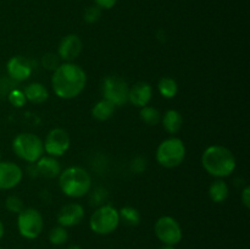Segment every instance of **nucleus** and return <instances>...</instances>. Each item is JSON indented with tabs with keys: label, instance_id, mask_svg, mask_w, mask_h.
<instances>
[{
	"label": "nucleus",
	"instance_id": "f257e3e1",
	"mask_svg": "<svg viewBox=\"0 0 250 249\" xmlns=\"http://www.w3.org/2000/svg\"><path fill=\"white\" fill-rule=\"evenodd\" d=\"M87 84V73L75 62H61L51 75V88L60 99L78 97Z\"/></svg>",
	"mask_w": 250,
	"mask_h": 249
},
{
	"label": "nucleus",
	"instance_id": "f03ea898",
	"mask_svg": "<svg viewBox=\"0 0 250 249\" xmlns=\"http://www.w3.org/2000/svg\"><path fill=\"white\" fill-rule=\"evenodd\" d=\"M237 161L231 149L220 144L208 146L202 155V166L215 178L229 177L236 170Z\"/></svg>",
	"mask_w": 250,
	"mask_h": 249
},
{
	"label": "nucleus",
	"instance_id": "7ed1b4c3",
	"mask_svg": "<svg viewBox=\"0 0 250 249\" xmlns=\"http://www.w3.org/2000/svg\"><path fill=\"white\" fill-rule=\"evenodd\" d=\"M59 187L61 192L66 197L78 199L88 193L92 189V176L81 166H70L61 171L59 175Z\"/></svg>",
	"mask_w": 250,
	"mask_h": 249
},
{
	"label": "nucleus",
	"instance_id": "20e7f679",
	"mask_svg": "<svg viewBox=\"0 0 250 249\" xmlns=\"http://www.w3.org/2000/svg\"><path fill=\"white\" fill-rule=\"evenodd\" d=\"M12 150L21 160L34 164L44 155V143L37 134L31 132L19 133L12 141Z\"/></svg>",
	"mask_w": 250,
	"mask_h": 249
},
{
	"label": "nucleus",
	"instance_id": "39448f33",
	"mask_svg": "<svg viewBox=\"0 0 250 249\" xmlns=\"http://www.w3.org/2000/svg\"><path fill=\"white\" fill-rule=\"evenodd\" d=\"M186 145L183 141L177 137H170L159 144L155 158L160 166L166 168H175L185 161Z\"/></svg>",
	"mask_w": 250,
	"mask_h": 249
},
{
	"label": "nucleus",
	"instance_id": "423d86ee",
	"mask_svg": "<svg viewBox=\"0 0 250 249\" xmlns=\"http://www.w3.org/2000/svg\"><path fill=\"white\" fill-rule=\"evenodd\" d=\"M119 210L111 204H103L94 210L89 219V227L94 233L106 236L116 231L120 225Z\"/></svg>",
	"mask_w": 250,
	"mask_h": 249
},
{
	"label": "nucleus",
	"instance_id": "0eeeda50",
	"mask_svg": "<svg viewBox=\"0 0 250 249\" xmlns=\"http://www.w3.org/2000/svg\"><path fill=\"white\" fill-rule=\"evenodd\" d=\"M17 229L26 239H36L44 229L43 215L34 208H24L17 214Z\"/></svg>",
	"mask_w": 250,
	"mask_h": 249
},
{
	"label": "nucleus",
	"instance_id": "6e6552de",
	"mask_svg": "<svg viewBox=\"0 0 250 249\" xmlns=\"http://www.w3.org/2000/svg\"><path fill=\"white\" fill-rule=\"evenodd\" d=\"M154 233L161 243L173 247L180 243L183 237L180 222L170 215H165L156 220L154 225Z\"/></svg>",
	"mask_w": 250,
	"mask_h": 249
},
{
	"label": "nucleus",
	"instance_id": "1a4fd4ad",
	"mask_svg": "<svg viewBox=\"0 0 250 249\" xmlns=\"http://www.w3.org/2000/svg\"><path fill=\"white\" fill-rule=\"evenodd\" d=\"M128 92L129 84L120 76H107L103 82V97L116 107L128 103Z\"/></svg>",
	"mask_w": 250,
	"mask_h": 249
},
{
	"label": "nucleus",
	"instance_id": "9d476101",
	"mask_svg": "<svg viewBox=\"0 0 250 249\" xmlns=\"http://www.w3.org/2000/svg\"><path fill=\"white\" fill-rule=\"evenodd\" d=\"M44 143V153L46 155L59 158L68 150L71 145V138L67 131L63 128H53L48 132Z\"/></svg>",
	"mask_w": 250,
	"mask_h": 249
},
{
	"label": "nucleus",
	"instance_id": "9b49d317",
	"mask_svg": "<svg viewBox=\"0 0 250 249\" xmlns=\"http://www.w3.org/2000/svg\"><path fill=\"white\" fill-rule=\"evenodd\" d=\"M34 67H36V65H34V60H32V59L22 55L12 56L6 63L7 76L15 83L24 82L31 77Z\"/></svg>",
	"mask_w": 250,
	"mask_h": 249
},
{
	"label": "nucleus",
	"instance_id": "f8f14e48",
	"mask_svg": "<svg viewBox=\"0 0 250 249\" xmlns=\"http://www.w3.org/2000/svg\"><path fill=\"white\" fill-rule=\"evenodd\" d=\"M83 51V42L77 34H67L60 41L58 55L63 62H73Z\"/></svg>",
	"mask_w": 250,
	"mask_h": 249
},
{
	"label": "nucleus",
	"instance_id": "ddd939ff",
	"mask_svg": "<svg viewBox=\"0 0 250 249\" xmlns=\"http://www.w3.org/2000/svg\"><path fill=\"white\" fill-rule=\"evenodd\" d=\"M23 178V171L12 161H0V189L9 190L20 185Z\"/></svg>",
	"mask_w": 250,
	"mask_h": 249
},
{
	"label": "nucleus",
	"instance_id": "4468645a",
	"mask_svg": "<svg viewBox=\"0 0 250 249\" xmlns=\"http://www.w3.org/2000/svg\"><path fill=\"white\" fill-rule=\"evenodd\" d=\"M84 207L82 204H80V203H68V204H65L59 210L56 220H58V224L60 226L67 228V227L80 225L84 219Z\"/></svg>",
	"mask_w": 250,
	"mask_h": 249
},
{
	"label": "nucleus",
	"instance_id": "2eb2a0df",
	"mask_svg": "<svg viewBox=\"0 0 250 249\" xmlns=\"http://www.w3.org/2000/svg\"><path fill=\"white\" fill-rule=\"evenodd\" d=\"M151 98H153V87L150 83L141 81L129 87L128 103H131L136 107H143L146 105H149Z\"/></svg>",
	"mask_w": 250,
	"mask_h": 249
},
{
	"label": "nucleus",
	"instance_id": "dca6fc26",
	"mask_svg": "<svg viewBox=\"0 0 250 249\" xmlns=\"http://www.w3.org/2000/svg\"><path fill=\"white\" fill-rule=\"evenodd\" d=\"M34 168H36L37 176L48 178V180L58 178L62 171L58 158H54L50 155L42 156L37 163H34Z\"/></svg>",
	"mask_w": 250,
	"mask_h": 249
},
{
	"label": "nucleus",
	"instance_id": "f3484780",
	"mask_svg": "<svg viewBox=\"0 0 250 249\" xmlns=\"http://www.w3.org/2000/svg\"><path fill=\"white\" fill-rule=\"evenodd\" d=\"M23 93L27 102L33 103V104H43L49 98L48 88L41 82H32L27 84L24 87Z\"/></svg>",
	"mask_w": 250,
	"mask_h": 249
},
{
	"label": "nucleus",
	"instance_id": "a211bd4d",
	"mask_svg": "<svg viewBox=\"0 0 250 249\" xmlns=\"http://www.w3.org/2000/svg\"><path fill=\"white\" fill-rule=\"evenodd\" d=\"M161 124L165 131L170 134H176L181 131L183 124V117L178 110L170 109L161 116Z\"/></svg>",
	"mask_w": 250,
	"mask_h": 249
},
{
	"label": "nucleus",
	"instance_id": "6ab92c4d",
	"mask_svg": "<svg viewBox=\"0 0 250 249\" xmlns=\"http://www.w3.org/2000/svg\"><path fill=\"white\" fill-rule=\"evenodd\" d=\"M229 195V187L222 178H216L209 187V197L214 203L226 202Z\"/></svg>",
	"mask_w": 250,
	"mask_h": 249
},
{
	"label": "nucleus",
	"instance_id": "aec40b11",
	"mask_svg": "<svg viewBox=\"0 0 250 249\" xmlns=\"http://www.w3.org/2000/svg\"><path fill=\"white\" fill-rule=\"evenodd\" d=\"M116 106L106 99H100L92 109V116L98 121H107L115 114Z\"/></svg>",
	"mask_w": 250,
	"mask_h": 249
},
{
	"label": "nucleus",
	"instance_id": "412c9836",
	"mask_svg": "<svg viewBox=\"0 0 250 249\" xmlns=\"http://www.w3.org/2000/svg\"><path fill=\"white\" fill-rule=\"evenodd\" d=\"M120 221L124 222L126 226L136 227L141 224L142 215L138 209L133 207H124L119 210Z\"/></svg>",
	"mask_w": 250,
	"mask_h": 249
},
{
	"label": "nucleus",
	"instance_id": "4be33fe9",
	"mask_svg": "<svg viewBox=\"0 0 250 249\" xmlns=\"http://www.w3.org/2000/svg\"><path fill=\"white\" fill-rule=\"evenodd\" d=\"M158 90L165 99H172L178 93V83L172 77H163L158 82Z\"/></svg>",
	"mask_w": 250,
	"mask_h": 249
},
{
	"label": "nucleus",
	"instance_id": "5701e85b",
	"mask_svg": "<svg viewBox=\"0 0 250 249\" xmlns=\"http://www.w3.org/2000/svg\"><path fill=\"white\" fill-rule=\"evenodd\" d=\"M139 116H141L142 121L148 124V126H156V124L161 122V116L163 115H161V112L156 107L146 105V106L141 107Z\"/></svg>",
	"mask_w": 250,
	"mask_h": 249
},
{
	"label": "nucleus",
	"instance_id": "b1692460",
	"mask_svg": "<svg viewBox=\"0 0 250 249\" xmlns=\"http://www.w3.org/2000/svg\"><path fill=\"white\" fill-rule=\"evenodd\" d=\"M48 238L49 242H50L53 246H62V244H65L66 242H67L68 232L65 227L58 225V226L53 227V228L50 229Z\"/></svg>",
	"mask_w": 250,
	"mask_h": 249
},
{
	"label": "nucleus",
	"instance_id": "393cba45",
	"mask_svg": "<svg viewBox=\"0 0 250 249\" xmlns=\"http://www.w3.org/2000/svg\"><path fill=\"white\" fill-rule=\"evenodd\" d=\"M5 208L7 211L12 212V214H20L26 207H24V202L19 195L11 194L5 199Z\"/></svg>",
	"mask_w": 250,
	"mask_h": 249
},
{
	"label": "nucleus",
	"instance_id": "a878e982",
	"mask_svg": "<svg viewBox=\"0 0 250 249\" xmlns=\"http://www.w3.org/2000/svg\"><path fill=\"white\" fill-rule=\"evenodd\" d=\"M61 63V59L59 58L58 54L55 53H46L42 56L41 59V65L43 66L45 70L48 71H55Z\"/></svg>",
	"mask_w": 250,
	"mask_h": 249
},
{
	"label": "nucleus",
	"instance_id": "bb28decb",
	"mask_svg": "<svg viewBox=\"0 0 250 249\" xmlns=\"http://www.w3.org/2000/svg\"><path fill=\"white\" fill-rule=\"evenodd\" d=\"M7 100L15 107H23L27 103L23 90L19 89V88H14L7 93Z\"/></svg>",
	"mask_w": 250,
	"mask_h": 249
},
{
	"label": "nucleus",
	"instance_id": "cd10ccee",
	"mask_svg": "<svg viewBox=\"0 0 250 249\" xmlns=\"http://www.w3.org/2000/svg\"><path fill=\"white\" fill-rule=\"evenodd\" d=\"M102 11L103 10L100 9L99 6H97V5L88 6L87 9L84 10L83 19H84V21L87 22V23H89V24L95 23V22L99 21L100 17H102Z\"/></svg>",
	"mask_w": 250,
	"mask_h": 249
},
{
	"label": "nucleus",
	"instance_id": "c85d7f7f",
	"mask_svg": "<svg viewBox=\"0 0 250 249\" xmlns=\"http://www.w3.org/2000/svg\"><path fill=\"white\" fill-rule=\"evenodd\" d=\"M106 198L107 190L104 189V188H97V189H94V192H93L92 194V204L100 207V205L105 204L104 202L106 200Z\"/></svg>",
	"mask_w": 250,
	"mask_h": 249
},
{
	"label": "nucleus",
	"instance_id": "c756f323",
	"mask_svg": "<svg viewBox=\"0 0 250 249\" xmlns=\"http://www.w3.org/2000/svg\"><path fill=\"white\" fill-rule=\"evenodd\" d=\"M94 2L102 10H109L116 5L117 0H94Z\"/></svg>",
	"mask_w": 250,
	"mask_h": 249
},
{
	"label": "nucleus",
	"instance_id": "7c9ffc66",
	"mask_svg": "<svg viewBox=\"0 0 250 249\" xmlns=\"http://www.w3.org/2000/svg\"><path fill=\"white\" fill-rule=\"evenodd\" d=\"M241 200H242V203H243L244 207H246L247 209H249L250 208V187L249 186H246V187L243 188V190H242Z\"/></svg>",
	"mask_w": 250,
	"mask_h": 249
},
{
	"label": "nucleus",
	"instance_id": "2f4dec72",
	"mask_svg": "<svg viewBox=\"0 0 250 249\" xmlns=\"http://www.w3.org/2000/svg\"><path fill=\"white\" fill-rule=\"evenodd\" d=\"M143 163H146V159H143V158L134 159V160L132 161V170H134V168H136L137 166H139V172L144 171V170H146V165H141V164H143Z\"/></svg>",
	"mask_w": 250,
	"mask_h": 249
},
{
	"label": "nucleus",
	"instance_id": "473e14b6",
	"mask_svg": "<svg viewBox=\"0 0 250 249\" xmlns=\"http://www.w3.org/2000/svg\"><path fill=\"white\" fill-rule=\"evenodd\" d=\"M4 233H5V226H4V224H2L1 220H0V239L4 237Z\"/></svg>",
	"mask_w": 250,
	"mask_h": 249
},
{
	"label": "nucleus",
	"instance_id": "72a5a7b5",
	"mask_svg": "<svg viewBox=\"0 0 250 249\" xmlns=\"http://www.w3.org/2000/svg\"><path fill=\"white\" fill-rule=\"evenodd\" d=\"M66 249H82V248H81L80 246H77V244H71V246L67 247Z\"/></svg>",
	"mask_w": 250,
	"mask_h": 249
},
{
	"label": "nucleus",
	"instance_id": "f704fd0d",
	"mask_svg": "<svg viewBox=\"0 0 250 249\" xmlns=\"http://www.w3.org/2000/svg\"><path fill=\"white\" fill-rule=\"evenodd\" d=\"M160 249H176V248L173 246H165V244H164Z\"/></svg>",
	"mask_w": 250,
	"mask_h": 249
},
{
	"label": "nucleus",
	"instance_id": "c9c22d12",
	"mask_svg": "<svg viewBox=\"0 0 250 249\" xmlns=\"http://www.w3.org/2000/svg\"><path fill=\"white\" fill-rule=\"evenodd\" d=\"M0 161H1V151H0Z\"/></svg>",
	"mask_w": 250,
	"mask_h": 249
},
{
	"label": "nucleus",
	"instance_id": "e433bc0d",
	"mask_svg": "<svg viewBox=\"0 0 250 249\" xmlns=\"http://www.w3.org/2000/svg\"><path fill=\"white\" fill-rule=\"evenodd\" d=\"M0 249H2V248H0Z\"/></svg>",
	"mask_w": 250,
	"mask_h": 249
}]
</instances>
